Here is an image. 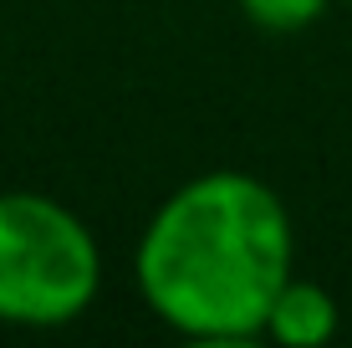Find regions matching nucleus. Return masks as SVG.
<instances>
[{
    "label": "nucleus",
    "instance_id": "20e7f679",
    "mask_svg": "<svg viewBox=\"0 0 352 348\" xmlns=\"http://www.w3.org/2000/svg\"><path fill=\"white\" fill-rule=\"evenodd\" d=\"M332 0H240L245 21L265 36H296V31H311L317 21L327 16Z\"/></svg>",
    "mask_w": 352,
    "mask_h": 348
},
{
    "label": "nucleus",
    "instance_id": "f03ea898",
    "mask_svg": "<svg viewBox=\"0 0 352 348\" xmlns=\"http://www.w3.org/2000/svg\"><path fill=\"white\" fill-rule=\"evenodd\" d=\"M102 292V246L72 205L0 190V328H67Z\"/></svg>",
    "mask_w": 352,
    "mask_h": 348
},
{
    "label": "nucleus",
    "instance_id": "7ed1b4c3",
    "mask_svg": "<svg viewBox=\"0 0 352 348\" xmlns=\"http://www.w3.org/2000/svg\"><path fill=\"white\" fill-rule=\"evenodd\" d=\"M337 328H342V307H337V297L327 292L322 282L291 272L286 287L276 292L271 313H265L261 338H271L281 348H322V343L337 338Z\"/></svg>",
    "mask_w": 352,
    "mask_h": 348
},
{
    "label": "nucleus",
    "instance_id": "f257e3e1",
    "mask_svg": "<svg viewBox=\"0 0 352 348\" xmlns=\"http://www.w3.org/2000/svg\"><path fill=\"white\" fill-rule=\"evenodd\" d=\"M291 272V210L245 170H204L174 185L133 246V287L143 307L179 338L199 343L261 338Z\"/></svg>",
    "mask_w": 352,
    "mask_h": 348
},
{
    "label": "nucleus",
    "instance_id": "39448f33",
    "mask_svg": "<svg viewBox=\"0 0 352 348\" xmlns=\"http://www.w3.org/2000/svg\"><path fill=\"white\" fill-rule=\"evenodd\" d=\"M347 6H352V0H347Z\"/></svg>",
    "mask_w": 352,
    "mask_h": 348
}]
</instances>
